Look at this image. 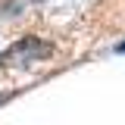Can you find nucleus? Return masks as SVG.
I'll return each instance as SVG.
<instances>
[{
	"mask_svg": "<svg viewBox=\"0 0 125 125\" xmlns=\"http://www.w3.org/2000/svg\"><path fill=\"white\" fill-rule=\"evenodd\" d=\"M53 53V47L41 41V38H22V41H16L0 60L10 62V66H28V62H38V60H47Z\"/></svg>",
	"mask_w": 125,
	"mask_h": 125,
	"instance_id": "1",
	"label": "nucleus"
},
{
	"mask_svg": "<svg viewBox=\"0 0 125 125\" xmlns=\"http://www.w3.org/2000/svg\"><path fill=\"white\" fill-rule=\"evenodd\" d=\"M119 50H122V53H125V44H119Z\"/></svg>",
	"mask_w": 125,
	"mask_h": 125,
	"instance_id": "2",
	"label": "nucleus"
}]
</instances>
